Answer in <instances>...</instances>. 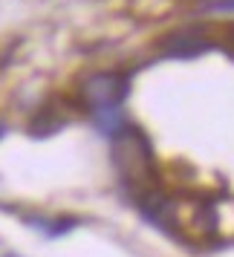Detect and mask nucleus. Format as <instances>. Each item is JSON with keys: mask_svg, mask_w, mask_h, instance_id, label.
<instances>
[{"mask_svg": "<svg viewBox=\"0 0 234 257\" xmlns=\"http://www.w3.org/2000/svg\"><path fill=\"white\" fill-rule=\"evenodd\" d=\"M159 49H162L165 55H171V58H194V55L208 49V41L197 29H179V32L165 38L162 44H159Z\"/></svg>", "mask_w": 234, "mask_h": 257, "instance_id": "7ed1b4c3", "label": "nucleus"}, {"mask_svg": "<svg viewBox=\"0 0 234 257\" xmlns=\"http://www.w3.org/2000/svg\"><path fill=\"white\" fill-rule=\"evenodd\" d=\"M67 124V116H64V110H61L55 101H49L47 107H41L32 118V124H29V133H35V136H49V133H55Z\"/></svg>", "mask_w": 234, "mask_h": 257, "instance_id": "20e7f679", "label": "nucleus"}, {"mask_svg": "<svg viewBox=\"0 0 234 257\" xmlns=\"http://www.w3.org/2000/svg\"><path fill=\"white\" fill-rule=\"evenodd\" d=\"M211 6H214V9H231L234 12V0H214Z\"/></svg>", "mask_w": 234, "mask_h": 257, "instance_id": "39448f33", "label": "nucleus"}, {"mask_svg": "<svg viewBox=\"0 0 234 257\" xmlns=\"http://www.w3.org/2000/svg\"><path fill=\"white\" fill-rule=\"evenodd\" d=\"M0 133H3V124H0Z\"/></svg>", "mask_w": 234, "mask_h": 257, "instance_id": "423d86ee", "label": "nucleus"}, {"mask_svg": "<svg viewBox=\"0 0 234 257\" xmlns=\"http://www.w3.org/2000/svg\"><path fill=\"white\" fill-rule=\"evenodd\" d=\"M113 159L122 179L130 188H142V191H153V156L151 145L139 130H122L113 136Z\"/></svg>", "mask_w": 234, "mask_h": 257, "instance_id": "f257e3e1", "label": "nucleus"}, {"mask_svg": "<svg viewBox=\"0 0 234 257\" xmlns=\"http://www.w3.org/2000/svg\"><path fill=\"white\" fill-rule=\"evenodd\" d=\"M130 78L125 72H95L81 84V98L90 110H113L128 98Z\"/></svg>", "mask_w": 234, "mask_h": 257, "instance_id": "f03ea898", "label": "nucleus"}]
</instances>
